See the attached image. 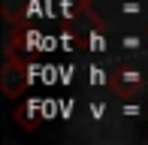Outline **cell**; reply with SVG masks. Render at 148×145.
<instances>
[{"label":"cell","mask_w":148,"mask_h":145,"mask_svg":"<svg viewBox=\"0 0 148 145\" xmlns=\"http://www.w3.org/2000/svg\"><path fill=\"white\" fill-rule=\"evenodd\" d=\"M109 88L115 91V94L121 97H136L139 91L145 88V76H142V70H136V67H130V64H121V67H115L109 72Z\"/></svg>","instance_id":"1"},{"label":"cell","mask_w":148,"mask_h":145,"mask_svg":"<svg viewBox=\"0 0 148 145\" xmlns=\"http://www.w3.org/2000/svg\"><path fill=\"white\" fill-rule=\"evenodd\" d=\"M24 85H27V72H24V64L15 61V55H6L3 61V70H0V88H3L6 97H18L24 91Z\"/></svg>","instance_id":"2"}]
</instances>
